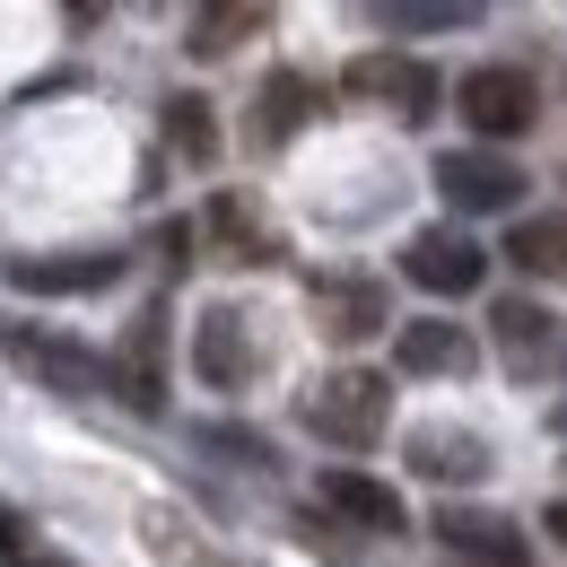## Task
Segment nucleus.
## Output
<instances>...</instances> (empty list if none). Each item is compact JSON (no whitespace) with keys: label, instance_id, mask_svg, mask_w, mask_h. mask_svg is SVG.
<instances>
[{"label":"nucleus","instance_id":"1","mask_svg":"<svg viewBox=\"0 0 567 567\" xmlns=\"http://www.w3.org/2000/svg\"><path fill=\"white\" fill-rule=\"evenodd\" d=\"M0 350L18 375H35L44 393H62V402H96V393H123V375H114V358L105 350H79L62 332H27V323H0Z\"/></svg>","mask_w":567,"mask_h":567},{"label":"nucleus","instance_id":"2","mask_svg":"<svg viewBox=\"0 0 567 567\" xmlns=\"http://www.w3.org/2000/svg\"><path fill=\"white\" fill-rule=\"evenodd\" d=\"M384 420H393V393H384V375H367V367H341V375H323V384L306 393V427H315L323 445H384Z\"/></svg>","mask_w":567,"mask_h":567},{"label":"nucleus","instance_id":"3","mask_svg":"<svg viewBox=\"0 0 567 567\" xmlns=\"http://www.w3.org/2000/svg\"><path fill=\"white\" fill-rule=\"evenodd\" d=\"M454 114H463L481 141H524V132L542 123V96H533V79H524V71L481 62V71H463V87H454Z\"/></svg>","mask_w":567,"mask_h":567},{"label":"nucleus","instance_id":"4","mask_svg":"<svg viewBox=\"0 0 567 567\" xmlns=\"http://www.w3.org/2000/svg\"><path fill=\"white\" fill-rule=\"evenodd\" d=\"M489 341H497V358H506V375H524V384H542V375L567 367V323L550 306H533V297H497Z\"/></svg>","mask_w":567,"mask_h":567},{"label":"nucleus","instance_id":"5","mask_svg":"<svg viewBox=\"0 0 567 567\" xmlns=\"http://www.w3.org/2000/svg\"><path fill=\"white\" fill-rule=\"evenodd\" d=\"M358 105H384V114H402V123H427V105H436V71H427L420 53H358L350 71H341Z\"/></svg>","mask_w":567,"mask_h":567},{"label":"nucleus","instance_id":"6","mask_svg":"<svg viewBox=\"0 0 567 567\" xmlns=\"http://www.w3.org/2000/svg\"><path fill=\"white\" fill-rule=\"evenodd\" d=\"M436 193L463 218H489V210H515V202H524V166H506L497 148H445V157H436Z\"/></svg>","mask_w":567,"mask_h":567},{"label":"nucleus","instance_id":"7","mask_svg":"<svg viewBox=\"0 0 567 567\" xmlns=\"http://www.w3.org/2000/svg\"><path fill=\"white\" fill-rule=\"evenodd\" d=\"M402 271H411L427 297H472V288L489 280V254H481L463 227H420V236L402 245Z\"/></svg>","mask_w":567,"mask_h":567},{"label":"nucleus","instance_id":"8","mask_svg":"<svg viewBox=\"0 0 567 567\" xmlns=\"http://www.w3.org/2000/svg\"><path fill=\"white\" fill-rule=\"evenodd\" d=\"M436 542H445L454 559H472V567H533V542H524L506 515H489V506H445V515H436Z\"/></svg>","mask_w":567,"mask_h":567},{"label":"nucleus","instance_id":"9","mask_svg":"<svg viewBox=\"0 0 567 567\" xmlns=\"http://www.w3.org/2000/svg\"><path fill=\"white\" fill-rule=\"evenodd\" d=\"M393 367H402V375H454V384H463V375L481 367V341H472L463 323H445V315H420V323L393 332Z\"/></svg>","mask_w":567,"mask_h":567},{"label":"nucleus","instance_id":"10","mask_svg":"<svg viewBox=\"0 0 567 567\" xmlns=\"http://www.w3.org/2000/svg\"><path fill=\"white\" fill-rule=\"evenodd\" d=\"M384 323H393V306H384L375 280H315V332L323 341L350 350V341H375Z\"/></svg>","mask_w":567,"mask_h":567},{"label":"nucleus","instance_id":"11","mask_svg":"<svg viewBox=\"0 0 567 567\" xmlns=\"http://www.w3.org/2000/svg\"><path fill=\"white\" fill-rule=\"evenodd\" d=\"M9 280L27 297H87V288L123 280V254H27V262H9Z\"/></svg>","mask_w":567,"mask_h":567},{"label":"nucleus","instance_id":"12","mask_svg":"<svg viewBox=\"0 0 567 567\" xmlns=\"http://www.w3.org/2000/svg\"><path fill=\"white\" fill-rule=\"evenodd\" d=\"M315 497H323L341 524H358V533H402V497L384 489V481H367V472H350V463H332V472L315 481Z\"/></svg>","mask_w":567,"mask_h":567},{"label":"nucleus","instance_id":"13","mask_svg":"<svg viewBox=\"0 0 567 567\" xmlns=\"http://www.w3.org/2000/svg\"><path fill=\"white\" fill-rule=\"evenodd\" d=\"M193 367H202L210 393H236V384H245L254 350H245V315H236V306H210V315L193 323Z\"/></svg>","mask_w":567,"mask_h":567},{"label":"nucleus","instance_id":"14","mask_svg":"<svg viewBox=\"0 0 567 567\" xmlns=\"http://www.w3.org/2000/svg\"><path fill=\"white\" fill-rule=\"evenodd\" d=\"M411 472L420 481H481L489 472V445L472 436V427H411Z\"/></svg>","mask_w":567,"mask_h":567},{"label":"nucleus","instance_id":"15","mask_svg":"<svg viewBox=\"0 0 567 567\" xmlns=\"http://www.w3.org/2000/svg\"><path fill=\"white\" fill-rule=\"evenodd\" d=\"M271 27V0H202L193 18V62H227L236 44H254Z\"/></svg>","mask_w":567,"mask_h":567},{"label":"nucleus","instance_id":"16","mask_svg":"<svg viewBox=\"0 0 567 567\" xmlns=\"http://www.w3.org/2000/svg\"><path fill=\"white\" fill-rule=\"evenodd\" d=\"M315 114H323V87H315L306 71H271V79H262V141H271V148L297 141Z\"/></svg>","mask_w":567,"mask_h":567},{"label":"nucleus","instance_id":"17","mask_svg":"<svg viewBox=\"0 0 567 567\" xmlns=\"http://www.w3.org/2000/svg\"><path fill=\"white\" fill-rule=\"evenodd\" d=\"M506 262L515 271H533V280H567V218H515V236H506Z\"/></svg>","mask_w":567,"mask_h":567},{"label":"nucleus","instance_id":"18","mask_svg":"<svg viewBox=\"0 0 567 567\" xmlns=\"http://www.w3.org/2000/svg\"><path fill=\"white\" fill-rule=\"evenodd\" d=\"M384 35H445V27H472L481 0H367Z\"/></svg>","mask_w":567,"mask_h":567},{"label":"nucleus","instance_id":"19","mask_svg":"<svg viewBox=\"0 0 567 567\" xmlns=\"http://www.w3.org/2000/svg\"><path fill=\"white\" fill-rule=\"evenodd\" d=\"M114 375H123V402H132V411H157V402H166V375H157V315L132 323V341H123V358H114Z\"/></svg>","mask_w":567,"mask_h":567},{"label":"nucleus","instance_id":"20","mask_svg":"<svg viewBox=\"0 0 567 567\" xmlns=\"http://www.w3.org/2000/svg\"><path fill=\"white\" fill-rule=\"evenodd\" d=\"M166 148H175V157H193V166H210V157H218L210 96H175V105H166Z\"/></svg>","mask_w":567,"mask_h":567},{"label":"nucleus","instance_id":"21","mask_svg":"<svg viewBox=\"0 0 567 567\" xmlns=\"http://www.w3.org/2000/svg\"><path fill=\"white\" fill-rule=\"evenodd\" d=\"M202 445H210V454H236V463H254V472H271V436H254V427H202Z\"/></svg>","mask_w":567,"mask_h":567},{"label":"nucleus","instance_id":"22","mask_svg":"<svg viewBox=\"0 0 567 567\" xmlns=\"http://www.w3.org/2000/svg\"><path fill=\"white\" fill-rule=\"evenodd\" d=\"M542 533H550V542H567V497L550 506V515H542Z\"/></svg>","mask_w":567,"mask_h":567},{"label":"nucleus","instance_id":"23","mask_svg":"<svg viewBox=\"0 0 567 567\" xmlns=\"http://www.w3.org/2000/svg\"><path fill=\"white\" fill-rule=\"evenodd\" d=\"M559 427H567V402H559Z\"/></svg>","mask_w":567,"mask_h":567}]
</instances>
